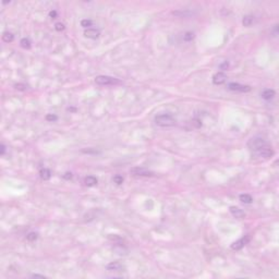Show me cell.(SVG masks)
<instances>
[{
  "instance_id": "1",
  "label": "cell",
  "mask_w": 279,
  "mask_h": 279,
  "mask_svg": "<svg viewBox=\"0 0 279 279\" xmlns=\"http://www.w3.org/2000/svg\"><path fill=\"white\" fill-rule=\"evenodd\" d=\"M155 123L159 126H172L176 124V119L171 115L163 114L155 117Z\"/></svg>"
},
{
  "instance_id": "2",
  "label": "cell",
  "mask_w": 279,
  "mask_h": 279,
  "mask_svg": "<svg viewBox=\"0 0 279 279\" xmlns=\"http://www.w3.org/2000/svg\"><path fill=\"white\" fill-rule=\"evenodd\" d=\"M96 84L98 85H117L121 84V81L116 77H107V75H98L95 79Z\"/></svg>"
},
{
  "instance_id": "3",
  "label": "cell",
  "mask_w": 279,
  "mask_h": 279,
  "mask_svg": "<svg viewBox=\"0 0 279 279\" xmlns=\"http://www.w3.org/2000/svg\"><path fill=\"white\" fill-rule=\"evenodd\" d=\"M267 144V142L265 141L264 138H251L250 141H248V146L250 147V149H252V151H255V152H257L258 149H261L263 146H265Z\"/></svg>"
},
{
  "instance_id": "4",
  "label": "cell",
  "mask_w": 279,
  "mask_h": 279,
  "mask_svg": "<svg viewBox=\"0 0 279 279\" xmlns=\"http://www.w3.org/2000/svg\"><path fill=\"white\" fill-rule=\"evenodd\" d=\"M130 172L134 176H142V177H153L154 172L148 170L146 168H142V167H135V168H131Z\"/></svg>"
},
{
  "instance_id": "5",
  "label": "cell",
  "mask_w": 279,
  "mask_h": 279,
  "mask_svg": "<svg viewBox=\"0 0 279 279\" xmlns=\"http://www.w3.org/2000/svg\"><path fill=\"white\" fill-rule=\"evenodd\" d=\"M228 88L230 91L233 92H242V93H246L251 91V87L248 85H242L239 83H229L228 84Z\"/></svg>"
},
{
  "instance_id": "6",
  "label": "cell",
  "mask_w": 279,
  "mask_h": 279,
  "mask_svg": "<svg viewBox=\"0 0 279 279\" xmlns=\"http://www.w3.org/2000/svg\"><path fill=\"white\" fill-rule=\"evenodd\" d=\"M250 242V236H245V237L241 238V239H239L238 241H236V242H233L232 244H231V248L232 250H240V248H242L244 245H246Z\"/></svg>"
},
{
  "instance_id": "7",
  "label": "cell",
  "mask_w": 279,
  "mask_h": 279,
  "mask_svg": "<svg viewBox=\"0 0 279 279\" xmlns=\"http://www.w3.org/2000/svg\"><path fill=\"white\" fill-rule=\"evenodd\" d=\"M257 153H258V155H260L261 157H263V158H269V157H271L274 155V151H273L270 145L266 144V145L263 146L261 149H258Z\"/></svg>"
},
{
  "instance_id": "8",
  "label": "cell",
  "mask_w": 279,
  "mask_h": 279,
  "mask_svg": "<svg viewBox=\"0 0 279 279\" xmlns=\"http://www.w3.org/2000/svg\"><path fill=\"white\" fill-rule=\"evenodd\" d=\"M226 81H227V75L222 72L216 73L214 77H213V83H214L215 85H221L225 83Z\"/></svg>"
},
{
  "instance_id": "9",
  "label": "cell",
  "mask_w": 279,
  "mask_h": 279,
  "mask_svg": "<svg viewBox=\"0 0 279 279\" xmlns=\"http://www.w3.org/2000/svg\"><path fill=\"white\" fill-rule=\"evenodd\" d=\"M230 213L232 214V216H234L238 219H242V218L245 217V213L241 208H239V207L231 206L230 207Z\"/></svg>"
},
{
  "instance_id": "10",
  "label": "cell",
  "mask_w": 279,
  "mask_h": 279,
  "mask_svg": "<svg viewBox=\"0 0 279 279\" xmlns=\"http://www.w3.org/2000/svg\"><path fill=\"white\" fill-rule=\"evenodd\" d=\"M84 35L85 37H87V38H97L98 36L100 35V32L99 30H96V28H87V30H85L84 32Z\"/></svg>"
},
{
  "instance_id": "11",
  "label": "cell",
  "mask_w": 279,
  "mask_h": 279,
  "mask_svg": "<svg viewBox=\"0 0 279 279\" xmlns=\"http://www.w3.org/2000/svg\"><path fill=\"white\" fill-rule=\"evenodd\" d=\"M107 269L110 271H120L123 269V265L119 262H112L107 265Z\"/></svg>"
},
{
  "instance_id": "12",
  "label": "cell",
  "mask_w": 279,
  "mask_h": 279,
  "mask_svg": "<svg viewBox=\"0 0 279 279\" xmlns=\"http://www.w3.org/2000/svg\"><path fill=\"white\" fill-rule=\"evenodd\" d=\"M275 91L274 89H269V88H266V89H264L263 92H262V98H264L265 100H270L274 98V96H275Z\"/></svg>"
},
{
  "instance_id": "13",
  "label": "cell",
  "mask_w": 279,
  "mask_h": 279,
  "mask_svg": "<svg viewBox=\"0 0 279 279\" xmlns=\"http://www.w3.org/2000/svg\"><path fill=\"white\" fill-rule=\"evenodd\" d=\"M97 182H98L97 179L93 176H88L84 179V183H85V185H87V187H94V185L97 184Z\"/></svg>"
},
{
  "instance_id": "14",
  "label": "cell",
  "mask_w": 279,
  "mask_h": 279,
  "mask_svg": "<svg viewBox=\"0 0 279 279\" xmlns=\"http://www.w3.org/2000/svg\"><path fill=\"white\" fill-rule=\"evenodd\" d=\"M172 14L173 16H183V18H189V16H191L194 14V12L192 11H187V10H184V11H173L172 12Z\"/></svg>"
},
{
  "instance_id": "15",
  "label": "cell",
  "mask_w": 279,
  "mask_h": 279,
  "mask_svg": "<svg viewBox=\"0 0 279 279\" xmlns=\"http://www.w3.org/2000/svg\"><path fill=\"white\" fill-rule=\"evenodd\" d=\"M39 175H40V178H42L43 180H49L50 177H51V172H50L49 169L44 168L39 171Z\"/></svg>"
},
{
  "instance_id": "16",
  "label": "cell",
  "mask_w": 279,
  "mask_h": 279,
  "mask_svg": "<svg viewBox=\"0 0 279 279\" xmlns=\"http://www.w3.org/2000/svg\"><path fill=\"white\" fill-rule=\"evenodd\" d=\"M242 23L244 26H251L254 23V16H245L242 20Z\"/></svg>"
},
{
  "instance_id": "17",
  "label": "cell",
  "mask_w": 279,
  "mask_h": 279,
  "mask_svg": "<svg viewBox=\"0 0 279 279\" xmlns=\"http://www.w3.org/2000/svg\"><path fill=\"white\" fill-rule=\"evenodd\" d=\"M240 201L244 204H251L253 202V199L251 195L248 194H241L240 195Z\"/></svg>"
},
{
  "instance_id": "18",
  "label": "cell",
  "mask_w": 279,
  "mask_h": 279,
  "mask_svg": "<svg viewBox=\"0 0 279 279\" xmlns=\"http://www.w3.org/2000/svg\"><path fill=\"white\" fill-rule=\"evenodd\" d=\"M13 39H14V36H13L12 33L4 32V35H2V40H4V43H11Z\"/></svg>"
},
{
  "instance_id": "19",
  "label": "cell",
  "mask_w": 279,
  "mask_h": 279,
  "mask_svg": "<svg viewBox=\"0 0 279 279\" xmlns=\"http://www.w3.org/2000/svg\"><path fill=\"white\" fill-rule=\"evenodd\" d=\"M20 44H21V46L23 47L24 49H30V48H31V42H30V39L22 38L21 42H20Z\"/></svg>"
},
{
  "instance_id": "20",
  "label": "cell",
  "mask_w": 279,
  "mask_h": 279,
  "mask_svg": "<svg viewBox=\"0 0 279 279\" xmlns=\"http://www.w3.org/2000/svg\"><path fill=\"white\" fill-rule=\"evenodd\" d=\"M193 38H194V33H192V32H187L183 36V39L185 42H191Z\"/></svg>"
},
{
  "instance_id": "21",
  "label": "cell",
  "mask_w": 279,
  "mask_h": 279,
  "mask_svg": "<svg viewBox=\"0 0 279 279\" xmlns=\"http://www.w3.org/2000/svg\"><path fill=\"white\" fill-rule=\"evenodd\" d=\"M37 237H38V234L36 232H30L26 236V239L28 241H31V242H33V241H35L36 239H37Z\"/></svg>"
},
{
  "instance_id": "22",
  "label": "cell",
  "mask_w": 279,
  "mask_h": 279,
  "mask_svg": "<svg viewBox=\"0 0 279 279\" xmlns=\"http://www.w3.org/2000/svg\"><path fill=\"white\" fill-rule=\"evenodd\" d=\"M92 21L91 20H87V19H85V20H82L81 21V25L83 27H89V26H92Z\"/></svg>"
},
{
  "instance_id": "23",
  "label": "cell",
  "mask_w": 279,
  "mask_h": 279,
  "mask_svg": "<svg viewBox=\"0 0 279 279\" xmlns=\"http://www.w3.org/2000/svg\"><path fill=\"white\" fill-rule=\"evenodd\" d=\"M114 182L117 184H121L123 182V178L121 176H116L114 177Z\"/></svg>"
},
{
  "instance_id": "24",
  "label": "cell",
  "mask_w": 279,
  "mask_h": 279,
  "mask_svg": "<svg viewBox=\"0 0 279 279\" xmlns=\"http://www.w3.org/2000/svg\"><path fill=\"white\" fill-rule=\"evenodd\" d=\"M14 87H16V89H19V91H25V89L27 88V86H26V85L19 83V84H16V85H14Z\"/></svg>"
},
{
  "instance_id": "25",
  "label": "cell",
  "mask_w": 279,
  "mask_h": 279,
  "mask_svg": "<svg viewBox=\"0 0 279 279\" xmlns=\"http://www.w3.org/2000/svg\"><path fill=\"white\" fill-rule=\"evenodd\" d=\"M55 28H56L58 32L63 31V30H65V25H63L62 23H56V25H55Z\"/></svg>"
},
{
  "instance_id": "26",
  "label": "cell",
  "mask_w": 279,
  "mask_h": 279,
  "mask_svg": "<svg viewBox=\"0 0 279 279\" xmlns=\"http://www.w3.org/2000/svg\"><path fill=\"white\" fill-rule=\"evenodd\" d=\"M57 119H58V117L55 115H47L46 116V120H48V121H56Z\"/></svg>"
},
{
  "instance_id": "27",
  "label": "cell",
  "mask_w": 279,
  "mask_h": 279,
  "mask_svg": "<svg viewBox=\"0 0 279 279\" xmlns=\"http://www.w3.org/2000/svg\"><path fill=\"white\" fill-rule=\"evenodd\" d=\"M72 178V173L71 172H65V175H63V179H65V180H70Z\"/></svg>"
},
{
  "instance_id": "28",
  "label": "cell",
  "mask_w": 279,
  "mask_h": 279,
  "mask_svg": "<svg viewBox=\"0 0 279 279\" xmlns=\"http://www.w3.org/2000/svg\"><path fill=\"white\" fill-rule=\"evenodd\" d=\"M49 16L50 18H53V19H55V18H57V12L55 11H50V13H49Z\"/></svg>"
},
{
  "instance_id": "29",
  "label": "cell",
  "mask_w": 279,
  "mask_h": 279,
  "mask_svg": "<svg viewBox=\"0 0 279 279\" xmlns=\"http://www.w3.org/2000/svg\"><path fill=\"white\" fill-rule=\"evenodd\" d=\"M4 153H6V146H4V144H1V152H0V154H1V155H4Z\"/></svg>"
},
{
  "instance_id": "30",
  "label": "cell",
  "mask_w": 279,
  "mask_h": 279,
  "mask_svg": "<svg viewBox=\"0 0 279 279\" xmlns=\"http://www.w3.org/2000/svg\"><path fill=\"white\" fill-rule=\"evenodd\" d=\"M227 68H228V62H227V61H226L225 63H224V65H220V69H222V70H224V69H227Z\"/></svg>"
},
{
  "instance_id": "31",
  "label": "cell",
  "mask_w": 279,
  "mask_h": 279,
  "mask_svg": "<svg viewBox=\"0 0 279 279\" xmlns=\"http://www.w3.org/2000/svg\"><path fill=\"white\" fill-rule=\"evenodd\" d=\"M33 277H44V276H43V275H38V274H34V275H33Z\"/></svg>"
}]
</instances>
